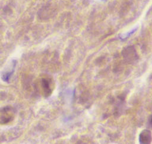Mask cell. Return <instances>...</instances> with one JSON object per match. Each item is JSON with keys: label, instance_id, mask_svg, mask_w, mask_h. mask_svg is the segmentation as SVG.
<instances>
[{"label": "cell", "instance_id": "obj_1", "mask_svg": "<svg viewBox=\"0 0 152 144\" xmlns=\"http://www.w3.org/2000/svg\"><path fill=\"white\" fill-rule=\"evenodd\" d=\"M15 117V110L11 106H6L0 109V124H6L11 122Z\"/></svg>", "mask_w": 152, "mask_h": 144}, {"label": "cell", "instance_id": "obj_2", "mask_svg": "<svg viewBox=\"0 0 152 144\" xmlns=\"http://www.w3.org/2000/svg\"><path fill=\"white\" fill-rule=\"evenodd\" d=\"M40 89L42 95L45 96H49L52 92V81L49 78H43L41 80Z\"/></svg>", "mask_w": 152, "mask_h": 144}, {"label": "cell", "instance_id": "obj_3", "mask_svg": "<svg viewBox=\"0 0 152 144\" xmlns=\"http://www.w3.org/2000/svg\"><path fill=\"white\" fill-rule=\"evenodd\" d=\"M139 142L140 144H150L151 142V133L147 129L141 132L139 135Z\"/></svg>", "mask_w": 152, "mask_h": 144}]
</instances>
